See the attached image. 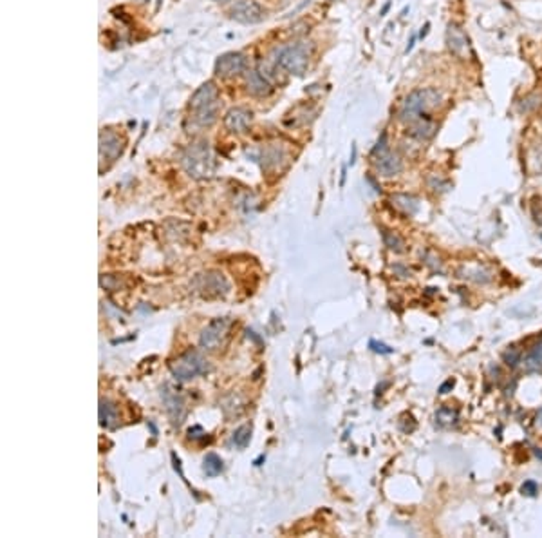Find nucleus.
Segmentation results:
<instances>
[{
  "mask_svg": "<svg viewBox=\"0 0 542 538\" xmlns=\"http://www.w3.org/2000/svg\"><path fill=\"white\" fill-rule=\"evenodd\" d=\"M443 104V93L436 87H423V89H414L412 93L405 96V100L399 105L398 116L401 122L410 124L412 120L419 116L430 115L434 109H438Z\"/></svg>",
  "mask_w": 542,
  "mask_h": 538,
  "instance_id": "1",
  "label": "nucleus"
},
{
  "mask_svg": "<svg viewBox=\"0 0 542 538\" xmlns=\"http://www.w3.org/2000/svg\"><path fill=\"white\" fill-rule=\"evenodd\" d=\"M181 165L188 176H192L193 179L210 178L215 169V159H213L208 142H193L188 145L187 149L182 150Z\"/></svg>",
  "mask_w": 542,
  "mask_h": 538,
  "instance_id": "2",
  "label": "nucleus"
},
{
  "mask_svg": "<svg viewBox=\"0 0 542 538\" xmlns=\"http://www.w3.org/2000/svg\"><path fill=\"white\" fill-rule=\"evenodd\" d=\"M311 55H313V44L311 42H295V44L281 47L275 62L279 67H282L291 75L302 76L309 67Z\"/></svg>",
  "mask_w": 542,
  "mask_h": 538,
  "instance_id": "3",
  "label": "nucleus"
},
{
  "mask_svg": "<svg viewBox=\"0 0 542 538\" xmlns=\"http://www.w3.org/2000/svg\"><path fill=\"white\" fill-rule=\"evenodd\" d=\"M170 372L178 381H190L198 375L207 374L208 363L199 352L190 350L187 354L179 355L174 363H170Z\"/></svg>",
  "mask_w": 542,
  "mask_h": 538,
  "instance_id": "4",
  "label": "nucleus"
},
{
  "mask_svg": "<svg viewBox=\"0 0 542 538\" xmlns=\"http://www.w3.org/2000/svg\"><path fill=\"white\" fill-rule=\"evenodd\" d=\"M230 19L241 24H259L266 19V10L255 0H239L230 10Z\"/></svg>",
  "mask_w": 542,
  "mask_h": 538,
  "instance_id": "5",
  "label": "nucleus"
},
{
  "mask_svg": "<svg viewBox=\"0 0 542 538\" xmlns=\"http://www.w3.org/2000/svg\"><path fill=\"white\" fill-rule=\"evenodd\" d=\"M230 324H232V319L230 317H217L213 319V321H210V323L202 328L201 337H199V344H201L202 348L213 350L217 344L221 343L222 337L228 334Z\"/></svg>",
  "mask_w": 542,
  "mask_h": 538,
  "instance_id": "6",
  "label": "nucleus"
},
{
  "mask_svg": "<svg viewBox=\"0 0 542 538\" xmlns=\"http://www.w3.org/2000/svg\"><path fill=\"white\" fill-rule=\"evenodd\" d=\"M248 60L242 53H224L222 56H219L215 62V73L222 78H233V76L241 75L242 71L246 69Z\"/></svg>",
  "mask_w": 542,
  "mask_h": 538,
  "instance_id": "7",
  "label": "nucleus"
},
{
  "mask_svg": "<svg viewBox=\"0 0 542 538\" xmlns=\"http://www.w3.org/2000/svg\"><path fill=\"white\" fill-rule=\"evenodd\" d=\"M125 149V142L119 138L116 133L113 131H104L99 135V159L104 164L105 159L107 161H114L121 156Z\"/></svg>",
  "mask_w": 542,
  "mask_h": 538,
  "instance_id": "8",
  "label": "nucleus"
},
{
  "mask_svg": "<svg viewBox=\"0 0 542 538\" xmlns=\"http://www.w3.org/2000/svg\"><path fill=\"white\" fill-rule=\"evenodd\" d=\"M375 165L378 175L384 176V178L398 176L403 170V159H401V156L396 155V153H390V150H385L384 155L376 156Z\"/></svg>",
  "mask_w": 542,
  "mask_h": 538,
  "instance_id": "9",
  "label": "nucleus"
},
{
  "mask_svg": "<svg viewBox=\"0 0 542 538\" xmlns=\"http://www.w3.org/2000/svg\"><path fill=\"white\" fill-rule=\"evenodd\" d=\"M447 45H449V51L452 55L463 58L470 45L469 36H467L461 25L449 24V27H447Z\"/></svg>",
  "mask_w": 542,
  "mask_h": 538,
  "instance_id": "10",
  "label": "nucleus"
},
{
  "mask_svg": "<svg viewBox=\"0 0 542 538\" xmlns=\"http://www.w3.org/2000/svg\"><path fill=\"white\" fill-rule=\"evenodd\" d=\"M436 131H438V124L430 118V115L419 116V118L412 120L410 124H407V133L419 142H427V139L434 138Z\"/></svg>",
  "mask_w": 542,
  "mask_h": 538,
  "instance_id": "11",
  "label": "nucleus"
},
{
  "mask_svg": "<svg viewBox=\"0 0 542 538\" xmlns=\"http://www.w3.org/2000/svg\"><path fill=\"white\" fill-rule=\"evenodd\" d=\"M161 395H163V401H165V406H167L168 415L174 418V423L181 424L182 418H185V414H187L185 401H182L181 395H179L174 388H170V386H165Z\"/></svg>",
  "mask_w": 542,
  "mask_h": 538,
  "instance_id": "12",
  "label": "nucleus"
},
{
  "mask_svg": "<svg viewBox=\"0 0 542 538\" xmlns=\"http://www.w3.org/2000/svg\"><path fill=\"white\" fill-rule=\"evenodd\" d=\"M252 111L244 109V107H233L224 116V127L230 133H244L252 124Z\"/></svg>",
  "mask_w": 542,
  "mask_h": 538,
  "instance_id": "13",
  "label": "nucleus"
},
{
  "mask_svg": "<svg viewBox=\"0 0 542 538\" xmlns=\"http://www.w3.org/2000/svg\"><path fill=\"white\" fill-rule=\"evenodd\" d=\"M219 102V89L213 82H204L190 98V111Z\"/></svg>",
  "mask_w": 542,
  "mask_h": 538,
  "instance_id": "14",
  "label": "nucleus"
},
{
  "mask_svg": "<svg viewBox=\"0 0 542 538\" xmlns=\"http://www.w3.org/2000/svg\"><path fill=\"white\" fill-rule=\"evenodd\" d=\"M248 91L255 96H268L273 91L270 80L261 71H252L248 75Z\"/></svg>",
  "mask_w": 542,
  "mask_h": 538,
  "instance_id": "15",
  "label": "nucleus"
},
{
  "mask_svg": "<svg viewBox=\"0 0 542 538\" xmlns=\"http://www.w3.org/2000/svg\"><path fill=\"white\" fill-rule=\"evenodd\" d=\"M118 406L108 399H102L99 401V424L104 428H114L118 424Z\"/></svg>",
  "mask_w": 542,
  "mask_h": 538,
  "instance_id": "16",
  "label": "nucleus"
},
{
  "mask_svg": "<svg viewBox=\"0 0 542 538\" xmlns=\"http://www.w3.org/2000/svg\"><path fill=\"white\" fill-rule=\"evenodd\" d=\"M392 205L405 216H414L419 209V199L409 194H394L390 198Z\"/></svg>",
  "mask_w": 542,
  "mask_h": 538,
  "instance_id": "17",
  "label": "nucleus"
},
{
  "mask_svg": "<svg viewBox=\"0 0 542 538\" xmlns=\"http://www.w3.org/2000/svg\"><path fill=\"white\" fill-rule=\"evenodd\" d=\"M286 158V153L279 145H270L266 150H262V167L271 169V167H279L282 159Z\"/></svg>",
  "mask_w": 542,
  "mask_h": 538,
  "instance_id": "18",
  "label": "nucleus"
},
{
  "mask_svg": "<svg viewBox=\"0 0 542 538\" xmlns=\"http://www.w3.org/2000/svg\"><path fill=\"white\" fill-rule=\"evenodd\" d=\"M202 469H204L207 477H217V475H221L222 469H224L222 458L215 453H208L207 457H204V460H202Z\"/></svg>",
  "mask_w": 542,
  "mask_h": 538,
  "instance_id": "19",
  "label": "nucleus"
},
{
  "mask_svg": "<svg viewBox=\"0 0 542 538\" xmlns=\"http://www.w3.org/2000/svg\"><path fill=\"white\" fill-rule=\"evenodd\" d=\"M523 364L526 372H537L542 368V341L533 346L532 352L524 357Z\"/></svg>",
  "mask_w": 542,
  "mask_h": 538,
  "instance_id": "20",
  "label": "nucleus"
},
{
  "mask_svg": "<svg viewBox=\"0 0 542 538\" xmlns=\"http://www.w3.org/2000/svg\"><path fill=\"white\" fill-rule=\"evenodd\" d=\"M434 418H436V424L441 428H450L459 421V414L452 408H439Z\"/></svg>",
  "mask_w": 542,
  "mask_h": 538,
  "instance_id": "21",
  "label": "nucleus"
},
{
  "mask_svg": "<svg viewBox=\"0 0 542 538\" xmlns=\"http://www.w3.org/2000/svg\"><path fill=\"white\" fill-rule=\"evenodd\" d=\"M384 241L385 245L389 247V250L396 252V254H401L407 250V245H405L403 238L396 232H390V230H384Z\"/></svg>",
  "mask_w": 542,
  "mask_h": 538,
  "instance_id": "22",
  "label": "nucleus"
},
{
  "mask_svg": "<svg viewBox=\"0 0 542 538\" xmlns=\"http://www.w3.org/2000/svg\"><path fill=\"white\" fill-rule=\"evenodd\" d=\"M250 440H252V428L250 426H241V428H237L233 431L232 444L235 448L244 449L250 444Z\"/></svg>",
  "mask_w": 542,
  "mask_h": 538,
  "instance_id": "23",
  "label": "nucleus"
},
{
  "mask_svg": "<svg viewBox=\"0 0 542 538\" xmlns=\"http://www.w3.org/2000/svg\"><path fill=\"white\" fill-rule=\"evenodd\" d=\"M503 359L510 368H515L519 363H523V354H521V350L512 346V348H508L506 352H504Z\"/></svg>",
  "mask_w": 542,
  "mask_h": 538,
  "instance_id": "24",
  "label": "nucleus"
},
{
  "mask_svg": "<svg viewBox=\"0 0 542 538\" xmlns=\"http://www.w3.org/2000/svg\"><path fill=\"white\" fill-rule=\"evenodd\" d=\"M385 150H389V147H387V133H381V136H379L378 144L375 145V149H373V158H376V156L384 155Z\"/></svg>",
  "mask_w": 542,
  "mask_h": 538,
  "instance_id": "25",
  "label": "nucleus"
},
{
  "mask_svg": "<svg viewBox=\"0 0 542 538\" xmlns=\"http://www.w3.org/2000/svg\"><path fill=\"white\" fill-rule=\"evenodd\" d=\"M429 187L434 190V192H438L439 190L438 187H441V190H447L449 189V183H447V181H443V179L439 178V176L434 175L429 178Z\"/></svg>",
  "mask_w": 542,
  "mask_h": 538,
  "instance_id": "26",
  "label": "nucleus"
},
{
  "mask_svg": "<svg viewBox=\"0 0 542 538\" xmlns=\"http://www.w3.org/2000/svg\"><path fill=\"white\" fill-rule=\"evenodd\" d=\"M521 491H523V495H526V497H535V495L539 493L537 482H533V480H526V482L523 484Z\"/></svg>",
  "mask_w": 542,
  "mask_h": 538,
  "instance_id": "27",
  "label": "nucleus"
},
{
  "mask_svg": "<svg viewBox=\"0 0 542 538\" xmlns=\"http://www.w3.org/2000/svg\"><path fill=\"white\" fill-rule=\"evenodd\" d=\"M369 346L373 352H378V354H392V352H394V348H390V346H387V344H384V343H378V341H375V339L370 341Z\"/></svg>",
  "mask_w": 542,
  "mask_h": 538,
  "instance_id": "28",
  "label": "nucleus"
},
{
  "mask_svg": "<svg viewBox=\"0 0 542 538\" xmlns=\"http://www.w3.org/2000/svg\"><path fill=\"white\" fill-rule=\"evenodd\" d=\"M188 435H190V438H201L204 434V429L201 428V426H193V428L188 429Z\"/></svg>",
  "mask_w": 542,
  "mask_h": 538,
  "instance_id": "29",
  "label": "nucleus"
},
{
  "mask_svg": "<svg viewBox=\"0 0 542 538\" xmlns=\"http://www.w3.org/2000/svg\"><path fill=\"white\" fill-rule=\"evenodd\" d=\"M450 388H453V381H447V383L439 388V394H449Z\"/></svg>",
  "mask_w": 542,
  "mask_h": 538,
  "instance_id": "30",
  "label": "nucleus"
},
{
  "mask_svg": "<svg viewBox=\"0 0 542 538\" xmlns=\"http://www.w3.org/2000/svg\"><path fill=\"white\" fill-rule=\"evenodd\" d=\"M429 27H430V24H429V22H427V24H425V27H421L419 38H425V36H427V33H429Z\"/></svg>",
  "mask_w": 542,
  "mask_h": 538,
  "instance_id": "31",
  "label": "nucleus"
},
{
  "mask_svg": "<svg viewBox=\"0 0 542 538\" xmlns=\"http://www.w3.org/2000/svg\"><path fill=\"white\" fill-rule=\"evenodd\" d=\"M535 455H537V457H541V458H542V451H541V449H539V448L535 449Z\"/></svg>",
  "mask_w": 542,
  "mask_h": 538,
  "instance_id": "32",
  "label": "nucleus"
},
{
  "mask_svg": "<svg viewBox=\"0 0 542 538\" xmlns=\"http://www.w3.org/2000/svg\"><path fill=\"white\" fill-rule=\"evenodd\" d=\"M215 2H228V0H215Z\"/></svg>",
  "mask_w": 542,
  "mask_h": 538,
  "instance_id": "33",
  "label": "nucleus"
}]
</instances>
